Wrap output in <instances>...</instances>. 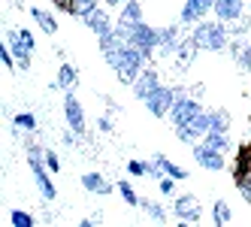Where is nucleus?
I'll return each instance as SVG.
<instances>
[{
  "label": "nucleus",
  "instance_id": "f257e3e1",
  "mask_svg": "<svg viewBox=\"0 0 251 227\" xmlns=\"http://www.w3.org/2000/svg\"><path fill=\"white\" fill-rule=\"evenodd\" d=\"M191 37H194L197 46L206 49V51H227L230 43H233V33H230L227 22H221V19H215V22H206V19L197 22L194 30H191Z\"/></svg>",
  "mask_w": 251,
  "mask_h": 227
},
{
  "label": "nucleus",
  "instance_id": "f03ea898",
  "mask_svg": "<svg viewBox=\"0 0 251 227\" xmlns=\"http://www.w3.org/2000/svg\"><path fill=\"white\" fill-rule=\"evenodd\" d=\"M146 67H149V58L142 55V51H139L133 43L124 46L118 55H115V61H112V70L118 73V82H124V85H133L136 76H139Z\"/></svg>",
  "mask_w": 251,
  "mask_h": 227
},
{
  "label": "nucleus",
  "instance_id": "7ed1b4c3",
  "mask_svg": "<svg viewBox=\"0 0 251 227\" xmlns=\"http://www.w3.org/2000/svg\"><path fill=\"white\" fill-rule=\"evenodd\" d=\"M6 46H9V51L15 55V61H19V67L27 70L30 67V55H33V49H37L33 33L30 30H9L6 33Z\"/></svg>",
  "mask_w": 251,
  "mask_h": 227
},
{
  "label": "nucleus",
  "instance_id": "20e7f679",
  "mask_svg": "<svg viewBox=\"0 0 251 227\" xmlns=\"http://www.w3.org/2000/svg\"><path fill=\"white\" fill-rule=\"evenodd\" d=\"M146 103V109L154 115V118H164V115H170V109H173V103H176V88H170V85H157V88L142 100Z\"/></svg>",
  "mask_w": 251,
  "mask_h": 227
},
{
  "label": "nucleus",
  "instance_id": "39448f33",
  "mask_svg": "<svg viewBox=\"0 0 251 227\" xmlns=\"http://www.w3.org/2000/svg\"><path fill=\"white\" fill-rule=\"evenodd\" d=\"M130 43L151 61V55L160 49V27H151V25H146V22H139V25L133 27V40H130Z\"/></svg>",
  "mask_w": 251,
  "mask_h": 227
},
{
  "label": "nucleus",
  "instance_id": "423d86ee",
  "mask_svg": "<svg viewBox=\"0 0 251 227\" xmlns=\"http://www.w3.org/2000/svg\"><path fill=\"white\" fill-rule=\"evenodd\" d=\"M173 212H176V218L182 221V224H197V221L203 218L200 197H197V194H178L173 200Z\"/></svg>",
  "mask_w": 251,
  "mask_h": 227
},
{
  "label": "nucleus",
  "instance_id": "0eeeda50",
  "mask_svg": "<svg viewBox=\"0 0 251 227\" xmlns=\"http://www.w3.org/2000/svg\"><path fill=\"white\" fill-rule=\"evenodd\" d=\"M197 112H203L200 109V100L197 97H178L176 103H173V109H170V121H173V127H185V125H191V118L197 115Z\"/></svg>",
  "mask_w": 251,
  "mask_h": 227
},
{
  "label": "nucleus",
  "instance_id": "6e6552de",
  "mask_svg": "<svg viewBox=\"0 0 251 227\" xmlns=\"http://www.w3.org/2000/svg\"><path fill=\"white\" fill-rule=\"evenodd\" d=\"M64 115H67V125L70 130H76L79 136L85 133V109H82V103L73 91H67L64 94Z\"/></svg>",
  "mask_w": 251,
  "mask_h": 227
},
{
  "label": "nucleus",
  "instance_id": "1a4fd4ad",
  "mask_svg": "<svg viewBox=\"0 0 251 227\" xmlns=\"http://www.w3.org/2000/svg\"><path fill=\"white\" fill-rule=\"evenodd\" d=\"M194 161L200 164L203 170H212V173H221V170L227 167V158H224V151H215V149H209L206 143L194 146Z\"/></svg>",
  "mask_w": 251,
  "mask_h": 227
},
{
  "label": "nucleus",
  "instance_id": "9d476101",
  "mask_svg": "<svg viewBox=\"0 0 251 227\" xmlns=\"http://www.w3.org/2000/svg\"><path fill=\"white\" fill-rule=\"evenodd\" d=\"M212 6H215V0H185L178 22H182V25H197V22H203L206 15L212 12Z\"/></svg>",
  "mask_w": 251,
  "mask_h": 227
},
{
  "label": "nucleus",
  "instance_id": "9b49d317",
  "mask_svg": "<svg viewBox=\"0 0 251 227\" xmlns=\"http://www.w3.org/2000/svg\"><path fill=\"white\" fill-rule=\"evenodd\" d=\"M157 85H160V73H157L154 67H146V70L136 76V82L130 85V88H133V97H136V100H146V97L157 88Z\"/></svg>",
  "mask_w": 251,
  "mask_h": 227
},
{
  "label": "nucleus",
  "instance_id": "f8f14e48",
  "mask_svg": "<svg viewBox=\"0 0 251 227\" xmlns=\"http://www.w3.org/2000/svg\"><path fill=\"white\" fill-rule=\"evenodd\" d=\"M30 173H33V182H37V188H40V194L46 197V200H55V185H51V179H49V167H46V161H30Z\"/></svg>",
  "mask_w": 251,
  "mask_h": 227
},
{
  "label": "nucleus",
  "instance_id": "ddd939ff",
  "mask_svg": "<svg viewBox=\"0 0 251 227\" xmlns=\"http://www.w3.org/2000/svg\"><path fill=\"white\" fill-rule=\"evenodd\" d=\"M178 43H182V30H178V25H167V27H160V55H176L178 51Z\"/></svg>",
  "mask_w": 251,
  "mask_h": 227
},
{
  "label": "nucleus",
  "instance_id": "4468645a",
  "mask_svg": "<svg viewBox=\"0 0 251 227\" xmlns=\"http://www.w3.org/2000/svg\"><path fill=\"white\" fill-rule=\"evenodd\" d=\"M85 25H88V30H91L97 40H100V37H106V33H112V30H115V25L109 22V15H106V12H103L100 6H97V9H94L91 15H88V19H85Z\"/></svg>",
  "mask_w": 251,
  "mask_h": 227
},
{
  "label": "nucleus",
  "instance_id": "2eb2a0df",
  "mask_svg": "<svg viewBox=\"0 0 251 227\" xmlns=\"http://www.w3.org/2000/svg\"><path fill=\"white\" fill-rule=\"evenodd\" d=\"M151 164H154V176H173L176 182H182V179H188V170H182V167H178V164L167 161L164 154H154V158H151Z\"/></svg>",
  "mask_w": 251,
  "mask_h": 227
},
{
  "label": "nucleus",
  "instance_id": "dca6fc26",
  "mask_svg": "<svg viewBox=\"0 0 251 227\" xmlns=\"http://www.w3.org/2000/svg\"><path fill=\"white\" fill-rule=\"evenodd\" d=\"M215 19H221V22H236L239 15H242V0H215Z\"/></svg>",
  "mask_w": 251,
  "mask_h": 227
},
{
  "label": "nucleus",
  "instance_id": "f3484780",
  "mask_svg": "<svg viewBox=\"0 0 251 227\" xmlns=\"http://www.w3.org/2000/svg\"><path fill=\"white\" fill-rule=\"evenodd\" d=\"M82 188L85 191H91V194H100V197H106V194H112V191H118V185H109L100 173H85L82 176Z\"/></svg>",
  "mask_w": 251,
  "mask_h": 227
},
{
  "label": "nucleus",
  "instance_id": "a211bd4d",
  "mask_svg": "<svg viewBox=\"0 0 251 227\" xmlns=\"http://www.w3.org/2000/svg\"><path fill=\"white\" fill-rule=\"evenodd\" d=\"M30 19L37 22L49 37H55V30H58V22H55V15L51 12H46V9H40V6H30Z\"/></svg>",
  "mask_w": 251,
  "mask_h": 227
},
{
  "label": "nucleus",
  "instance_id": "6ab92c4d",
  "mask_svg": "<svg viewBox=\"0 0 251 227\" xmlns=\"http://www.w3.org/2000/svg\"><path fill=\"white\" fill-rule=\"evenodd\" d=\"M197 51H200V46L194 43V37H185L182 43H178V51H176V61L182 64V67H188L194 58H197Z\"/></svg>",
  "mask_w": 251,
  "mask_h": 227
},
{
  "label": "nucleus",
  "instance_id": "aec40b11",
  "mask_svg": "<svg viewBox=\"0 0 251 227\" xmlns=\"http://www.w3.org/2000/svg\"><path fill=\"white\" fill-rule=\"evenodd\" d=\"M185 127H188L197 139H200V136H206V133L212 130V115H209V112H197V115L191 118V125H185Z\"/></svg>",
  "mask_w": 251,
  "mask_h": 227
},
{
  "label": "nucleus",
  "instance_id": "412c9836",
  "mask_svg": "<svg viewBox=\"0 0 251 227\" xmlns=\"http://www.w3.org/2000/svg\"><path fill=\"white\" fill-rule=\"evenodd\" d=\"M203 143H206L209 149H215V151H224V154H227V149H230V136H227L224 130H209V133L203 136Z\"/></svg>",
  "mask_w": 251,
  "mask_h": 227
},
{
  "label": "nucleus",
  "instance_id": "4be33fe9",
  "mask_svg": "<svg viewBox=\"0 0 251 227\" xmlns=\"http://www.w3.org/2000/svg\"><path fill=\"white\" fill-rule=\"evenodd\" d=\"M76 67L73 64H61V70H58V79H55V85H58V88H73V85H76ZM55 85H51V88H55Z\"/></svg>",
  "mask_w": 251,
  "mask_h": 227
},
{
  "label": "nucleus",
  "instance_id": "5701e85b",
  "mask_svg": "<svg viewBox=\"0 0 251 227\" xmlns=\"http://www.w3.org/2000/svg\"><path fill=\"white\" fill-rule=\"evenodd\" d=\"M212 221L218 224V227H224V224H230L233 221V212H230V206L224 203V200H218L212 206Z\"/></svg>",
  "mask_w": 251,
  "mask_h": 227
},
{
  "label": "nucleus",
  "instance_id": "b1692460",
  "mask_svg": "<svg viewBox=\"0 0 251 227\" xmlns=\"http://www.w3.org/2000/svg\"><path fill=\"white\" fill-rule=\"evenodd\" d=\"M9 224L12 227H33L37 218H33L30 212H25V209H12V212H9Z\"/></svg>",
  "mask_w": 251,
  "mask_h": 227
},
{
  "label": "nucleus",
  "instance_id": "393cba45",
  "mask_svg": "<svg viewBox=\"0 0 251 227\" xmlns=\"http://www.w3.org/2000/svg\"><path fill=\"white\" fill-rule=\"evenodd\" d=\"M12 125L15 127H19V130H37V115H33V112H19V115H15L12 118Z\"/></svg>",
  "mask_w": 251,
  "mask_h": 227
},
{
  "label": "nucleus",
  "instance_id": "a878e982",
  "mask_svg": "<svg viewBox=\"0 0 251 227\" xmlns=\"http://www.w3.org/2000/svg\"><path fill=\"white\" fill-rule=\"evenodd\" d=\"M142 209H146V215H149L154 224H164V221H167V212H164V206H160V203L146 200V203H142Z\"/></svg>",
  "mask_w": 251,
  "mask_h": 227
},
{
  "label": "nucleus",
  "instance_id": "bb28decb",
  "mask_svg": "<svg viewBox=\"0 0 251 227\" xmlns=\"http://www.w3.org/2000/svg\"><path fill=\"white\" fill-rule=\"evenodd\" d=\"M209 115H212V130H224L227 133V127H230V112L227 109H215Z\"/></svg>",
  "mask_w": 251,
  "mask_h": 227
},
{
  "label": "nucleus",
  "instance_id": "cd10ccee",
  "mask_svg": "<svg viewBox=\"0 0 251 227\" xmlns=\"http://www.w3.org/2000/svg\"><path fill=\"white\" fill-rule=\"evenodd\" d=\"M127 173H130V176H146V173H151V176H154V164L151 161H130L127 164Z\"/></svg>",
  "mask_w": 251,
  "mask_h": 227
},
{
  "label": "nucleus",
  "instance_id": "c85d7f7f",
  "mask_svg": "<svg viewBox=\"0 0 251 227\" xmlns=\"http://www.w3.org/2000/svg\"><path fill=\"white\" fill-rule=\"evenodd\" d=\"M118 194H121V200L127 203V206H139V197H136V191H133L127 182H118Z\"/></svg>",
  "mask_w": 251,
  "mask_h": 227
},
{
  "label": "nucleus",
  "instance_id": "c756f323",
  "mask_svg": "<svg viewBox=\"0 0 251 227\" xmlns=\"http://www.w3.org/2000/svg\"><path fill=\"white\" fill-rule=\"evenodd\" d=\"M46 167H49V173H61V158L51 149H46Z\"/></svg>",
  "mask_w": 251,
  "mask_h": 227
},
{
  "label": "nucleus",
  "instance_id": "7c9ffc66",
  "mask_svg": "<svg viewBox=\"0 0 251 227\" xmlns=\"http://www.w3.org/2000/svg\"><path fill=\"white\" fill-rule=\"evenodd\" d=\"M236 64H239L242 70H251V46H242V51H239Z\"/></svg>",
  "mask_w": 251,
  "mask_h": 227
},
{
  "label": "nucleus",
  "instance_id": "2f4dec72",
  "mask_svg": "<svg viewBox=\"0 0 251 227\" xmlns=\"http://www.w3.org/2000/svg\"><path fill=\"white\" fill-rule=\"evenodd\" d=\"M176 136L182 139V143H188V146H194V143H200V139H197V136H194V133H191L188 127H176Z\"/></svg>",
  "mask_w": 251,
  "mask_h": 227
},
{
  "label": "nucleus",
  "instance_id": "473e14b6",
  "mask_svg": "<svg viewBox=\"0 0 251 227\" xmlns=\"http://www.w3.org/2000/svg\"><path fill=\"white\" fill-rule=\"evenodd\" d=\"M236 185H239V191H242V197L251 203V176H245V179H236Z\"/></svg>",
  "mask_w": 251,
  "mask_h": 227
},
{
  "label": "nucleus",
  "instance_id": "72a5a7b5",
  "mask_svg": "<svg viewBox=\"0 0 251 227\" xmlns=\"http://www.w3.org/2000/svg\"><path fill=\"white\" fill-rule=\"evenodd\" d=\"M97 127H100V133H112L115 125H112V118H109V115H100V118H97Z\"/></svg>",
  "mask_w": 251,
  "mask_h": 227
},
{
  "label": "nucleus",
  "instance_id": "f704fd0d",
  "mask_svg": "<svg viewBox=\"0 0 251 227\" xmlns=\"http://www.w3.org/2000/svg\"><path fill=\"white\" fill-rule=\"evenodd\" d=\"M248 27H251V19H242V22H236V27H230V33H233V37H242Z\"/></svg>",
  "mask_w": 251,
  "mask_h": 227
},
{
  "label": "nucleus",
  "instance_id": "c9c22d12",
  "mask_svg": "<svg viewBox=\"0 0 251 227\" xmlns=\"http://www.w3.org/2000/svg\"><path fill=\"white\" fill-rule=\"evenodd\" d=\"M173 188H176V179L173 176H164V179H160V191H164V194H173ZM176 197V194H173Z\"/></svg>",
  "mask_w": 251,
  "mask_h": 227
},
{
  "label": "nucleus",
  "instance_id": "e433bc0d",
  "mask_svg": "<svg viewBox=\"0 0 251 227\" xmlns=\"http://www.w3.org/2000/svg\"><path fill=\"white\" fill-rule=\"evenodd\" d=\"M76 136H79L76 130H67V133H64L61 139H64V146H76Z\"/></svg>",
  "mask_w": 251,
  "mask_h": 227
},
{
  "label": "nucleus",
  "instance_id": "4c0bfd02",
  "mask_svg": "<svg viewBox=\"0 0 251 227\" xmlns=\"http://www.w3.org/2000/svg\"><path fill=\"white\" fill-rule=\"evenodd\" d=\"M58 6H64V9H70V3H73V0H55Z\"/></svg>",
  "mask_w": 251,
  "mask_h": 227
}]
</instances>
